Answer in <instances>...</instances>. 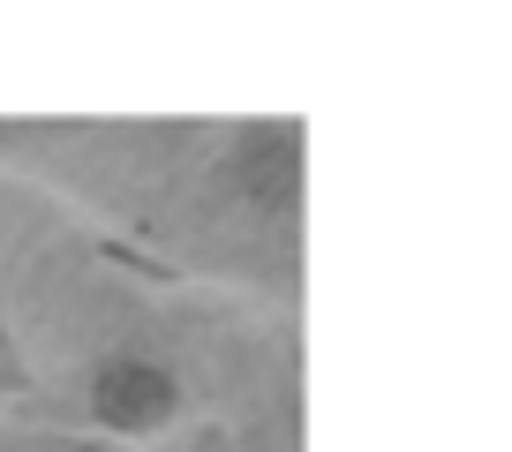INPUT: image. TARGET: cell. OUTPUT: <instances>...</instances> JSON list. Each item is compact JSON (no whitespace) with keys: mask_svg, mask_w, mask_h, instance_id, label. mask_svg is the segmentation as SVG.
<instances>
[{"mask_svg":"<svg viewBox=\"0 0 512 452\" xmlns=\"http://www.w3.org/2000/svg\"><path fill=\"white\" fill-rule=\"evenodd\" d=\"M91 407H98V422L151 430V422H166V407H174V377H166L159 362H106L98 385H91Z\"/></svg>","mask_w":512,"mask_h":452,"instance_id":"cell-1","label":"cell"},{"mask_svg":"<svg viewBox=\"0 0 512 452\" xmlns=\"http://www.w3.org/2000/svg\"><path fill=\"white\" fill-rule=\"evenodd\" d=\"M241 174H249V196H272V204H287V196H294V136H249V151H241Z\"/></svg>","mask_w":512,"mask_h":452,"instance_id":"cell-2","label":"cell"}]
</instances>
